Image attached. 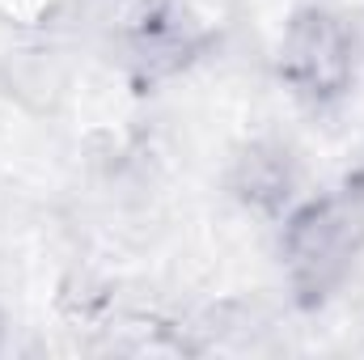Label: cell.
<instances>
[{"mask_svg": "<svg viewBox=\"0 0 364 360\" xmlns=\"http://www.w3.org/2000/svg\"><path fill=\"white\" fill-rule=\"evenodd\" d=\"M279 250L292 292L305 305H322L352 275L364 250V199L352 191H331L296 203L284 216Z\"/></svg>", "mask_w": 364, "mask_h": 360, "instance_id": "cell-1", "label": "cell"}, {"mask_svg": "<svg viewBox=\"0 0 364 360\" xmlns=\"http://www.w3.org/2000/svg\"><path fill=\"white\" fill-rule=\"evenodd\" d=\"M275 73L284 81V90L296 102L326 110L335 102H343L352 81H356V38L352 26L322 9L309 4L301 13H292V21L279 34V51H275Z\"/></svg>", "mask_w": 364, "mask_h": 360, "instance_id": "cell-2", "label": "cell"}, {"mask_svg": "<svg viewBox=\"0 0 364 360\" xmlns=\"http://www.w3.org/2000/svg\"><path fill=\"white\" fill-rule=\"evenodd\" d=\"M114 43L140 77L157 81L186 64L199 47V30L182 0H123L114 9Z\"/></svg>", "mask_w": 364, "mask_h": 360, "instance_id": "cell-3", "label": "cell"}, {"mask_svg": "<svg viewBox=\"0 0 364 360\" xmlns=\"http://www.w3.org/2000/svg\"><path fill=\"white\" fill-rule=\"evenodd\" d=\"M233 195L255 208V212H284L292 203V191H296V162L284 144H250L242 149V157L233 162V174H229Z\"/></svg>", "mask_w": 364, "mask_h": 360, "instance_id": "cell-4", "label": "cell"}, {"mask_svg": "<svg viewBox=\"0 0 364 360\" xmlns=\"http://www.w3.org/2000/svg\"><path fill=\"white\" fill-rule=\"evenodd\" d=\"M4 335H9V327H4V309H0V352H4Z\"/></svg>", "mask_w": 364, "mask_h": 360, "instance_id": "cell-5", "label": "cell"}]
</instances>
